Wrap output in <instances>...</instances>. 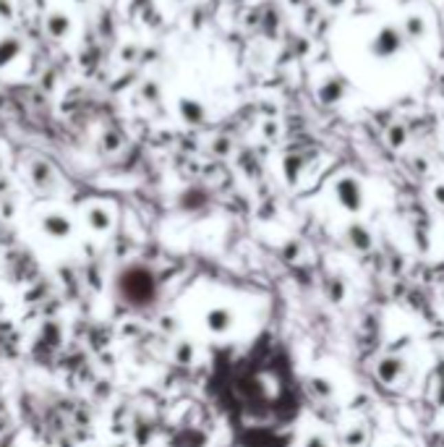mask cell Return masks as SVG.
Listing matches in <instances>:
<instances>
[{
    "mask_svg": "<svg viewBox=\"0 0 444 447\" xmlns=\"http://www.w3.org/2000/svg\"><path fill=\"white\" fill-rule=\"evenodd\" d=\"M173 358H175V364L188 367V364H194L196 348L188 340H178V342H175V348H173Z\"/></svg>",
    "mask_w": 444,
    "mask_h": 447,
    "instance_id": "18",
    "label": "cell"
},
{
    "mask_svg": "<svg viewBox=\"0 0 444 447\" xmlns=\"http://www.w3.org/2000/svg\"><path fill=\"white\" fill-rule=\"evenodd\" d=\"M335 199H337V204L342 207L345 212H351V215H358V212L364 210V186L358 178H353V175H342L335 181Z\"/></svg>",
    "mask_w": 444,
    "mask_h": 447,
    "instance_id": "2",
    "label": "cell"
},
{
    "mask_svg": "<svg viewBox=\"0 0 444 447\" xmlns=\"http://www.w3.org/2000/svg\"><path fill=\"white\" fill-rule=\"evenodd\" d=\"M100 144H102L104 152H118L120 144H123V136H120V131H115V129H107V131L102 133V139H100Z\"/></svg>",
    "mask_w": 444,
    "mask_h": 447,
    "instance_id": "20",
    "label": "cell"
},
{
    "mask_svg": "<svg viewBox=\"0 0 444 447\" xmlns=\"http://www.w3.org/2000/svg\"><path fill=\"white\" fill-rule=\"evenodd\" d=\"M345 238H348V243H351L355 251H371L374 249V236H371V230L361 223H351L348 225V230H345Z\"/></svg>",
    "mask_w": 444,
    "mask_h": 447,
    "instance_id": "10",
    "label": "cell"
},
{
    "mask_svg": "<svg viewBox=\"0 0 444 447\" xmlns=\"http://www.w3.org/2000/svg\"><path fill=\"white\" fill-rule=\"evenodd\" d=\"M405 27L410 32V37H421V34H423V19H421V16H410Z\"/></svg>",
    "mask_w": 444,
    "mask_h": 447,
    "instance_id": "23",
    "label": "cell"
},
{
    "mask_svg": "<svg viewBox=\"0 0 444 447\" xmlns=\"http://www.w3.org/2000/svg\"><path fill=\"white\" fill-rule=\"evenodd\" d=\"M400 45H403L400 32L392 27H384L377 34V40L371 42V53L377 55V58H390V55H395L400 50Z\"/></svg>",
    "mask_w": 444,
    "mask_h": 447,
    "instance_id": "8",
    "label": "cell"
},
{
    "mask_svg": "<svg viewBox=\"0 0 444 447\" xmlns=\"http://www.w3.org/2000/svg\"><path fill=\"white\" fill-rule=\"evenodd\" d=\"M235 322H238V314L230 306H222V303L207 309V314H204V327H207L209 335H217V338L227 335L235 327Z\"/></svg>",
    "mask_w": 444,
    "mask_h": 447,
    "instance_id": "3",
    "label": "cell"
},
{
    "mask_svg": "<svg viewBox=\"0 0 444 447\" xmlns=\"http://www.w3.org/2000/svg\"><path fill=\"white\" fill-rule=\"evenodd\" d=\"M345 94V81L342 79H326L322 87H319V102L322 105H335L342 100Z\"/></svg>",
    "mask_w": 444,
    "mask_h": 447,
    "instance_id": "14",
    "label": "cell"
},
{
    "mask_svg": "<svg viewBox=\"0 0 444 447\" xmlns=\"http://www.w3.org/2000/svg\"><path fill=\"white\" fill-rule=\"evenodd\" d=\"M76 3H89V0H76Z\"/></svg>",
    "mask_w": 444,
    "mask_h": 447,
    "instance_id": "35",
    "label": "cell"
},
{
    "mask_svg": "<svg viewBox=\"0 0 444 447\" xmlns=\"http://www.w3.org/2000/svg\"><path fill=\"white\" fill-rule=\"evenodd\" d=\"M178 113H181L183 123H188V126H201L207 120V107L201 105L199 100H191V97L178 100Z\"/></svg>",
    "mask_w": 444,
    "mask_h": 447,
    "instance_id": "9",
    "label": "cell"
},
{
    "mask_svg": "<svg viewBox=\"0 0 444 447\" xmlns=\"http://www.w3.org/2000/svg\"><path fill=\"white\" fill-rule=\"evenodd\" d=\"M39 230L52 241H68L74 236V223L63 212H45L39 217Z\"/></svg>",
    "mask_w": 444,
    "mask_h": 447,
    "instance_id": "4",
    "label": "cell"
},
{
    "mask_svg": "<svg viewBox=\"0 0 444 447\" xmlns=\"http://www.w3.org/2000/svg\"><path fill=\"white\" fill-rule=\"evenodd\" d=\"M303 447H332V445H329V439H326L324 434H309Z\"/></svg>",
    "mask_w": 444,
    "mask_h": 447,
    "instance_id": "24",
    "label": "cell"
},
{
    "mask_svg": "<svg viewBox=\"0 0 444 447\" xmlns=\"http://www.w3.org/2000/svg\"><path fill=\"white\" fill-rule=\"evenodd\" d=\"M3 165H5V160L0 157V173H3Z\"/></svg>",
    "mask_w": 444,
    "mask_h": 447,
    "instance_id": "34",
    "label": "cell"
},
{
    "mask_svg": "<svg viewBox=\"0 0 444 447\" xmlns=\"http://www.w3.org/2000/svg\"><path fill=\"white\" fill-rule=\"evenodd\" d=\"M139 94H142V100L144 102H152V105H157L159 100H162V89H159V84L157 81H144L142 84V89H139Z\"/></svg>",
    "mask_w": 444,
    "mask_h": 447,
    "instance_id": "19",
    "label": "cell"
},
{
    "mask_svg": "<svg viewBox=\"0 0 444 447\" xmlns=\"http://www.w3.org/2000/svg\"><path fill=\"white\" fill-rule=\"evenodd\" d=\"M326 6H332V8H340V6H345V0H324Z\"/></svg>",
    "mask_w": 444,
    "mask_h": 447,
    "instance_id": "31",
    "label": "cell"
},
{
    "mask_svg": "<svg viewBox=\"0 0 444 447\" xmlns=\"http://www.w3.org/2000/svg\"><path fill=\"white\" fill-rule=\"evenodd\" d=\"M405 369H408L405 358H400V356H384V358L377 361V377L381 384H395V382H400Z\"/></svg>",
    "mask_w": 444,
    "mask_h": 447,
    "instance_id": "7",
    "label": "cell"
},
{
    "mask_svg": "<svg viewBox=\"0 0 444 447\" xmlns=\"http://www.w3.org/2000/svg\"><path fill=\"white\" fill-rule=\"evenodd\" d=\"M227 3H233V6H241V3H243V0H227Z\"/></svg>",
    "mask_w": 444,
    "mask_h": 447,
    "instance_id": "32",
    "label": "cell"
},
{
    "mask_svg": "<svg viewBox=\"0 0 444 447\" xmlns=\"http://www.w3.org/2000/svg\"><path fill=\"white\" fill-rule=\"evenodd\" d=\"M290 3H293V6H300V3H303V0H290Z\"/></svg>",
    "mask_w": 444,
    "mask_h": 447,
    "instance_id": "33",
    "label": "cell"
},
{
    "mask_svg": "<svg viewBox=\"0 0 444 447\" xmlns=\"http://www.w3.org/2000/svg\"><path fill=\"white\" fill-rule=\"evenodd\" d=\"M230 152H233V142H230L227 136H220V139L212 142V155H217V157H227Z\"/></svg>",
    "mask_w": 444,
    "mask_h": 447,
    "instance_id": "21",
    "label": "cell"
},
{
    "mask_svg": "<svg viewBox=\"0 0 444 447\" xmlns=\"http://www.w3.org/2000/svg\"><path fill=\"white\" fill-rule=\"evenodd\" d=\"M416 249L421 251V254H426V251L431 249V246H429V236H426L423 230H416Z\"/></svg>",
    "mask_w": 444,
    "mask_h": 447,
    "instance_id": "26",
    "label": "cell"
},
{
    "mask_svg": "<svg viewBox=\"0 0 444 447\" xmlns=\"http://www.w3.org/2000/svg\"><path fill=\"white\" fill-rule=\"evenodd\" d=\"M436 406L444 408V380H442V384H439V390H436Z\"/></svg>",
    "mask_w": 444,
    "mask_h": 447,
    "instance_id": "29",
    "label": "cell"
},
{
    "mask_svg": "<svg viewBox=\"0 0 444 447\" xmlns=\"http://www.w3.org/2000/svg\"><path fill=\"white\" fill-rule=\"evenodd\" d=\"M309 390L319 400H332L335 397V384H332V380H326V377H309Z\"/></svg>",
    "mask_w": 444,
    "mask_h": 447,
    "instance_id": "16",
    "label": "cell"
},
{
    "mask_svg": "<svg viewBox=\"0 0 444 447\" xmlns=\"http://www.w3.org/2000/svg\"><path fill=\"white\" fill-rule=\"evenodd\" d=\"M26 173H29V181L37 191H55L58 188V173L52 171V165L47 160L34 157L29 162Z\"/></svg>",
    "mask_w": 444,
    "mask_h": 447,
    "instance_id": "5",
    "label": "cell"
},
{
    "mask_svg": "<svg viewBox=\"0 0 444 447\" xmlns=\"http://www.w3.org/2000/svg\"><path fill=\"white\" fill-rule=\"evenodd\" d=\"M84 223L89 228L91 233H97V236H104V233H110L113 230V225H115V217H113V212L107 210L104 204H91L84 210Z\"/></svg>",
    "mask_w": 444,
    "mask_h": 447,
    "instance_id": "6",
    "label": "cell"
},
{
    "mask_svg": "<svg viewBox=\"0 0 444 447\" xmlns=\"http://www.w3.org/2000/svg\"><path fill=\"white\" fill-rule=\"evenodd\" d=\"M387 142H390V146L400 149V146L405 144V129L403 126H392L390 133H387Z\"/></svg>",
    "mask_w": 444,
    "mask_h": 447,
    "instance_id": "22",
    "label": "cell"
},
{
    "mask_svg": "<svg viewBox=\"0 0 444 447\" xmlns=\"http://www.w3.org/2000/svg\"><path fill=\"white\" fill-rule=\"evenodd\" d=\"M306 168V157L303 155H287L282 160V175H285V181L290 186H296L300 181V173Z\"/></svg>",
    "mask_w": 444,
    "mask_h": 447,
    "instance_id": "15",
    "label": "cell"
},
{
    "mask_svg": "<svg viewBox=\"0 0 444 447\" xmlns=\"http://www.w3.org/2000/svg\"><path fill=\"white\" fill-rule=\"evenodd\" d=\"M431 197H434V201H436L439 207H444V184H436V186H434Z\"/></svg>",
    "mask_w": 444,
    "mask_h": 447,
    "instance_id": "27",
    "label": "cell"
},
{
    "mask_svg": "<svg viewBox=\"0 0 444 447\" xmlns=\"http://www.w3.org/2000/svg\"><path fill=\"white\" fill-rule=\"evenodd\" d=\"M392 447H400V445H392Z\"/></svg>",
    "mask_w": 444,
    "mask_h": 447,
    "instance_id": "37",
    "label": "cell"
},
{
    "mask_svg": "<svg viewBox=\"0 0 444 447\" xmlns=\"http://www.w3.org/2000/svg\"><path fill=\"white\" fill-rule=\"evenodd\" d=\"M45 32L50 34L52 40H65L71 34V16L63 14V11H52L45 19Z\"/></svg>",
    "mask_w": 444,
    "mask_h": 447,
    "instance_id": "11",
    "label": "cell"
},
{
    "mask_svg": "<svg viewBox=\"0 0 444 447\" xmlns=\"http://www.w3.org/2000/svg\"><path fill=\"white\" fill-rule=\"evenodd\" d=\"M0 212H3L5 217H11V215H13V204H11V201H5V204L0 207Z\"/></svg>",
    "mask_w": 444,
    "mask_h": 447,
    "instance_id": "30",
    "label": "cell"
},
{
    "mask_svg": "<svg viewBox=\"0 0 444 447\" xmlns=\"http://www.w3.org/2000/svg\"><path fill=\"white\" fill-rule=\"evenodd\" d=\"M136 53H139V47H136V45H131V47H123V61H133V58H136Z\"/></svg>",
    "mask_w": 444,
    "mask_h": 447,
    "instance_id": "28",
    "label": "cell"
},
{
    "mask_svg": "<svg viewBox=\"0 0 444 447\" xmlns=\"http://www.w3.org/2000/svg\"><path fill=\"white\" fill-rule=\"evenodd\" d=\"M366 442H368V432L361 424H353V426H348V432L342 434V445L345 447H364Z\"/></svg>",
    "mask_w": 444,
    "mask_h": 447,
    "instance_id": "17",
    "label": "cell"
},
{
    "mask_svg": "<svg viewBox=\"0 0 444 447\" xmlns=\"http://www.w3.org/2000/svg\"><path fill=\"white\" fill-rule=\"evenodd\" d=\"M21 53H24V42L19 37H13V34L0 37V68H8Z\"/></svg>",
    "mask_w": 444,
    "mask_h": 447,
    "instance_id": "12",
    "label": "cell"
},
{
    "mask_svg": "<svg viewBox=\"0 0 444 447\" xmlns=\"http://www.w3.org/2000/svg\"><path fill=\"white\" fill-rule=\"evenodd\" d=\"M115 293L131 309L152 306L157 298V280L152 270H146L144 264H131L126 270H120L115 277Z\"/></svg>",
    "mask_w": 444,
    "mask_h": 447,
    "instance_id": "1",
    "label": "cell"
},
{
    "mask_svg": "<svg viewBox=\"0 0 444 447\" xmlns=\"http://www.w3.org/2000/svg\"><path fill=\"white\" fill-rule=\"evenodd\" d=\"M324 293H326V301L335 303V306H340V303L348 298V280H345L342 275L326 277Z\"/></svg>",
    "mask_w": 444,
    "mask_h": 447,
    "instance_id": "13",
    "label": "cell"
},
{
    "mask_svg": "<svg viewBox=\"0 0 444 447\" xmlns=\"http://www.w3.org/2000/svg\"><path fill=\"white\" fill-rule=\"evenodd\" d=\"M13 14H16L13 0H0V19H3V21H11Z\"/></svg>",
    "mask_w": 444,
    "mask_h": 447,
    "instance_id": "25",
    "label": "cell"
},
{
    "mask_svg": "<svg viewBox=\"0 0 444 447\" xmlns=\"http://www.w3.org/2000/svg\"><path fill=\"white\" fill-rule=\"evenodd\" d=\"M175 3H186V0H175Z\"/></svg>",
    "mask_w": 444,
    "mask_h": 447,
    "instance_id": "36",
    "label": "cell"
}]
</instances>
